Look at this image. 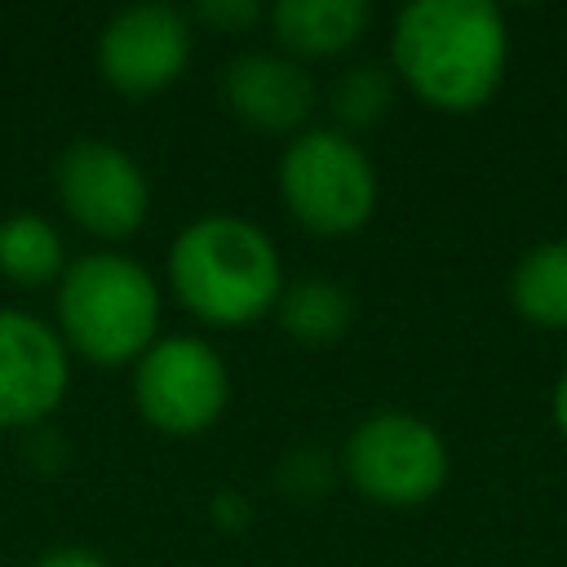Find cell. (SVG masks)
Masks as SVG:
<instances>
[{"label":"cell","mask_w":567,"mask_h":567,"mask_svg":"<svg viewBox=\"0 0 567 567\" xmlns=\"http://www.w3.org/2000/svg\"><path fill=\"white\" fill-rule=\"evenodd\" d=\"M509 62L505 13L487 0H412L394 13L390 71L443 115L492 102Z\"/></svg>","instance_id":"cell-1"},{"label":"cell","mask_w":567,"mask_h":567,"mask_svg":"<svg viewBox=\"0 0 567 567\" xmlns=\"http://www.w3.org/2000/svg\"><path fill=\"white\" fill-rule=\"evenodd\" d=\"M195 18L204 22V27H213V31H248L252 22H261L266 18V9L257 4V0H204V4H195Z\"/></svg>","instance_id":"cell-16"},{"label":"cell","mask_w":567,"mask_h":567,"mask_svg":"<svg viewBox=\"0 0 567 567\" xmlns=\"http://www.w3.org/2000/svg\"><path fill=\"white\" fill-rule=\"evenodd\" d=\"M66 244L62 230L31 208H13L0 217V275L13 288H44L66 275Z\"/></svg>","instance_id":"cell-12"},{"label":"cell","mask_w":567,"mask_h":567,"mask_svg":"<svg viewBox=\"0 0 567 567\" xmlns=\"http://www.w3.org/2000/svg\"><path fill=\"white\" fill-rule=\"evenodd\" d=\"M53 195L84 235L106 239V244L137 235L151 213L146 168L106 137H80L58 155Z\"/></svg>","instance_id":"cell-7"},{"label":"cell","mask_w":567,"mask_h":567,"mask_svg":"<svg viewBox=\"0 0 567 567\" xmlns=\"http://www.w3.org/2000/svg\"><path fill=\"white\" fill-rule=\"evenodd\" d=\"M275 319L301 346H332L354 323V297L328 275H301L284 284L275 301Z\"/></svg>","instance_id":"cell-13"},{"label":"cell","mask_w":567,"mask_h":567,"mask_svg":"<svg viewBox=\"0 0 567 567\" xmlns=\"http://www.w3.org/2000/svg\"><path fill=\"white\" fill-rule=\"evenodd\" d=\"M35 567H111V558H102L97 549H84V545H58Z\"/></svg>","instance_id":"cell-17"},{"label":"cell","mask_w":567,"mask_h":567,"mask_svg":"<svg viewBox=\"0 0 567 567\" xmlns=\"http://www.w3.org/2000/svg\"><path fill=\"white\" fill-rule=\"evenodd\" d=\"M58 337L71 354L97 368H133L159 337V284L128 252L97 248L66 266L58 279Z\"/></svg>","instance_id":"cell-3"},{"label":"cell","mask_w":567,"mask_h":567,"mask_svg":"<svg viewBox=\"0 0 567 567\" xmlns=\"http://www.w3.org/2000/svg\"><path fill=\"white\" fill-rule=\"evenodd\" d=\"M509 301L532 328H567V239L536 244L509 275Z\"/></svg>","instance_id":"cell-14"},{"label":"cell","mask_w":567,"mask_h":567,"mask_svg":"<svg viewBox=\"0 0 567 567\" xmlns=\"http://www.w3.org/2000/svg\"><path fill=\"white\" fill-rule=\"evenodd\" d=\"M71 385V350L53 323L0 306V430H27L58 412Z\"/></svg>","instance_id":"cell-9"},{"label":"cell","mask_w":567,"mask_h":567,"mask_svg":"<svg viewBox=\"0 0 567 567\" xmlns=\"http://www.w3.org/2000/svg\"><path fill=\"white\" fill-rule=\"evenodd\" d=\"M549 412H554L558 434L567 439V368H563V377H558V385H554V394H549Z\"/></svg>","instance_id":"cell-18"},{"label":"cell","mask_w":567,"mask_h":567,"mask_svg":"<svg viewBox=\"0 0 567 567\" xmlns=\"http://www.w3.org/2000/svg\"><path fill=\"white\" fill-rule=\"evenodd\" d=\"M328 106H332V120L341 133H359V128H372L390 115L394 106V71L377 66V62H359L350 71H341L328 89Z\"/></svg>","instance_id":"cell-15"},{"label":"cell","mask_w":567,"mask_h":567,"mask_svg":"<svg viewBox=\"0 0 567 567\" xmlns=\"http://www.w3.org/2000/svg\"><path fill=\"white\" fill-rule=\"evenodd\" d=\"M275 182L292 221L328 239L363 230L381 199L377 164L341 128H306L288 137Z\"/></svg>","instance_id":"cell-4"},{"label":"cell","mask_w":567,"mask_h":567,"mask_svg":"<svg viewBox=\"0 0 567 567\" xmlns=\"http://www.w3.org/2000/svg\"><path fill=\"white\" fill-rule=\"evenodd\" d=\"M190 49H195V35L182 9L128 4L102 22L93 58H97V75L115 93L151 97V93H164L173 80H182Z\"/></svg>","instance_id":"cell-8"},{"label":"cell","mask_w":567,"mask_h":567,"mask_svg":"<svg viewBox=\"0 0 567 567\" xmlns=\"http://www.w3.org/2000/svg\"><path fill=\"white\" fill-rule=\"evenodd\" d=\"M341 470L363 501L412 509L439 496V487L447 483L452 456H447L443 434L425 416L385 408V412L363 416L350 430L341 447Z\"/></svg>","instance_id":"cell-5"},{"label":"cell","mask_w":567,"mask_h":567,"mask_svg":"<svg viewBox=\"0 0 567 567\" xmlns=\"http://www.w3.org/2000/svg\"><path fill=\"white\" fill-rule=\"evenodd\" d=\"M270 35L279 53L306 62V58H337L363 40L372 27L368 0H275L266 9Z\"/></svg>","instance_id":"cell-11"},{"label":"cell","mask_w":567,"mask_h":567,"mask_svg":"<svg viewBox=\"0 0 567 567\" xmlns=\"http://www.w3.org/2000/svg\"><path fill=\"white\" fill-rule=\"evenodd\" d=\"M133 403L151 430L168 439H195L226 412L230 368L213 341L195 332L155 337L133 363Z\"/></svg>","instance_id":"cell-6"},{"label":"cell","mask_w":567,"mask_h":567,"mask_svg":"<svg viewBox=\"0 0 567 567\" xmlns=\"http://www.w3.org/2000/svg\"><path fill=\"white\" fill-rule=\"evenodd\" d=\"M221 102L226 111L257 128V133H275V137H297L306 133L319 89L310 80V71L279 53V49H252L226 62L221 75Z\"/></svg>","instance_id":"cell-10"},{"label":"cell","mask_w":567,"mask_h":567,"mask_svg":"<svg viewBox=\"0 0 567 567\" xmlns=\"http://www.w3.org/2000/svg\"><path fill=\"white\" fill-rule=\"evenodd\" d=\"M173 297L208 328H244L275 315L284 261L275 239L235 213H208L177 230L164 261Z\"/></svg>","instance_id":"cell-2"}]
</instances>
